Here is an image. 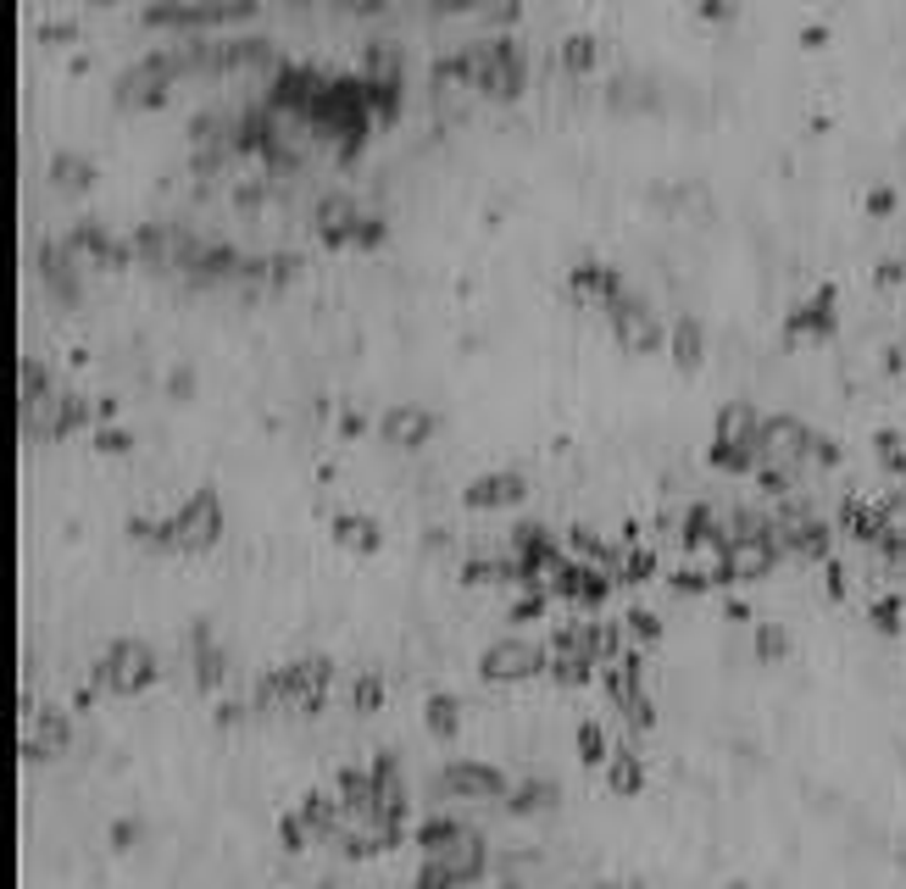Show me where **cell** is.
I'll return each instance as SVG.
<instances>
[{
	"label": "cell",
	"mask_w": 906,
	"mask_h": 889,
	"mask_svg": "<svg viewBox=\"0 0 906 889\" xmlns=\"http://www.w3.org/2000/svg\"><path fill=\"white\" fill-rule=\"evenodd\" d=\"M89 678L101 689H112V695H134V689H146L156 678V650L146 639H112Z\"/></svg>",
	"instance_id": "1"
},
{
	"label": "cell",
	"mask_w": 906,
	"mask_h": 889,
	"mask_svg": "<svg viewBox=\"0 0 906 889\" xmlns=\"http://www.w3.org/2000/svg\"><path fill=\"white\" fill-rule=\"evenodd\" d=\"M217 534H223V500H217V490H189V500L162 518V545L201 550Z\"/></svg>",
	"instance_id": "2"
},
{
	"label": "cell",
	"mask_w": 906,
	"mask_h": 889,
	"mask_svg": "<svg viewBox=\"0 0 906 889\" xmlns=\"http://www.w3.org/2000/svg\"><path fill=\"white\" fill-rule=\"evenodd\" d=\"M178 73H184V56H178V51H151V56H139L134 67H123L117 96H123V106H151V101L167 96V84H173Z\"/></svg>",
	"instance_id": "3"
},
{
	"label": "cell",
	"mask_w": 906,
	"mask_h": 889,
	"mask_svg": "<svg viewBox=\"0 0 906 889\" xmlns=\"http://www.w3.org/2000/svg\"><path fill=\"white\" fill-rule=\"evenodd\" d=\"M606 317H612V334L624 340L629 351H651V345H662L667 340V329H662V317H656V306L640 295V290H624L612 306H606Z\"/></svg>",
	"instance_id": "4"
},
{
	"label": "cell",
	"mask_w": 906,
	"mask_h": 889,
	"mask_svg": "<svg viewBox=\"0 0 906 889\" xmlns=\"http://www.w3.org/2000/svg\"><path fill=\"white\" fill-rule=\"evenodd\" d=\"M534 668H545V645L529 639V634H501L485 645V657H479V673L506 684V678H529Z\"/></svg>",
	"instance_id": "5"
},
{
	"label": "cell",
	"mask_w": 906,
	"mask_h": 889,
	"mask_svg": "<svg viewBox=\"0 0 906 889\" xmlns=\"http://www.w3.org/2000/svg\"><path fill=\"white\" fill-rule=\"evenodd\" d=\"M89 406L78 401V395H67V390H45V395H34V401H23V434H67L78 417H84Z\"/></svg>",
	"instance_id": "6"
},
{
	"label": "cell",
	"mask_w": 906,
	"mask_h": 889,
	"mask_svg": "<svg viewBox=\"0 0 906 889\" xmlns=\"http://www.w3.org/2000/svg\"><path fill=\"white\" fill-rule=\"evenodd\" d=\"M440 789L445 795H462V801H495V795H506L512 784H506V773L501 767H490V762H445L440 767Z\"/></svg>",
	"instance_id": "7"
},
{
	"label": "cell",
	"mask_w": 906,
	"mask_h": 889,
	"mask_svg": "<svg viewBox=\"0 0 906 889\" xmlns=\"http://www.w3.org/2000/svg\"><path fill=\"white\" fill-rule=\"evenodd\" d=\"M367 212L356 206V195L351 190H323L317 195V206H312V223H317V233L328 245H345V240H356V223H362Z\"/></svg>",
	"instance_id": "8"
},
{
	"label": "cell",
	"mask_w": 906,
	"mask_h": 889,
	"mask_svg": "<svg viewBox=\"0 0 906 889\" xmlns=\"http://www.w3.org/2000/svg\"><path fill=\"white\" fill-rule=\"evenodd\" d=\"M435 429H440V417H435V406H423V401H395L385 417H378V434H385L390 445H423Z\"/></svg>",
	"instance_id": "9"
},
{
	"label": "cell",
	"mask_w": 906,
	"mask_h": 889,
	"mask_svg": "<svg viewBox=\"0 0 906 889\" xmlns=\"http://www.w3.org/2000/svg\"><path fill=\"white\" fill-rule=\"evenodd\" d=\"M779 561V539L773 534H734L729 539V579L745 584V579H762Z\"/></svg>",
	"instance_id": "10"
},
{
	"label": "cell",
	"mask_w": 906,
	"mask_h": 889,
	"mask_svg": "<svg viewBox=\"0 0 906 889\" xmlns=\"http://www.w3.org/2000/svg\"><path fill=\"white\" fill-rule=\"evenodd\" d=\"M67 734H73V723H67V712L62 707H28V734H23V757H56L62 745H67Z\"/></svg>",
	"instance_id": "11"
},
{
	"label": "cell",
	"mask_w": 906,
	"mask_h": 889,
	"mask_svg": "<svg viewBox=\"0 0 906 889\" xmlns=\"http://www.w3.org/2000/svg\"><path fill=\"white\" fill-rule=\"evenodd\" d=\"M567 290H574L579 301H601V306H612L617 295H624V272L606 267V262H579L574 272H567Z\"/></svg>",
	"instance_id": "12"
},
{
	"label": "cell",
	"mask_w": 906,
	"mask_h": 889,
	"mask_svg": "<svg viewBox=\"0 0 906 889\" xmlns=\"http://www.w3.org/2000/svg\"><path fill=\"white\" fill-rule=\"evenodd\" d=\"M523 473H512V467H501V473H479L467 484V506H479V511H490V506H512V500H523Z\"/></svg>",
	"instance_id": "13"
},
{
	"label": "cell",
	"mask_w": 906,
	"mask_h": 889,
	"mask_svg": "<svg viewBox=\"0 0 906 889\" xmlns=\"http://www.w3.org/2000/svg\"><path fill=\"white\" fill-rule=\"evenodd\" d=\"M784 329H790V334H834V290L823 284L813 301H801V306L790 312Z\"/></svg>",
	"instance_id": "14"
},
{
	"label": "cell",
	"mask_w": 906,
	"mask_h": 889,
	"mask_svg": "<svg viewBox=\"0 0 906 889\" xmlns=\"http://www.w3.org/2000/svg\"><path fill=\"white\" fill-rule=\"evenodd\" d=\"M606 784H612L617 795H634V789L645 784V762H640L634 745H617V751H612V762H606Z\"/></svg>",
	"instance_id": "15"
},
{
	"label": "cell",
	"mask_w": 906,
	"mask_h": 889,
	"mask_svg": "<svg viewBox=\"0 0 906 889\" xmlns=\"http://www.w3.org/2000/svg\"><path fill=\"white\" fill-rule=\"evenodd\" d=\"M667 345H674V356H679L684 367H695V361H701V351H706V329H701V317H695V312H679V317H674V334H667Z\"/></svg>",
	"instance_id": "16"
},
{
	"label": "cell",
	"mask_w": 906,
	"mask_h": 889,
	"mask_svg": "<svg viewBox=\"0 0 906 889\" xmlns=\"http://www.w3.org/2000/svg\"><path fill=\"white\" fill-rule=\"evenodd\" d=\"M334 534H340L345 545H356V550L378 545V523L367 518V511H340V518H334Z\"/></svg>",
	"instance_id": "17"
},
{
	"label": "cell",
	"mask_w": 906,
	"mask_h": 889,
	"mask_svg": "<svg viewBox=\"0 0 906 889\" xmlns=\"http://www.w3.org/2000/svg\"><path fill=\"white\" fill-rule=\"evenodd\" d=\"M595 51H601V39L579 28V34H567V39H562V51H556V56H562V67H567V73H584V67L595 62Z\"/></svg>",
	"instance_id": "18"
},
{
	"label": "cell",
	"mask_w": 906,
	"mask_h": 889,
	"mask_svg": "<svg viewBox=\"0 0 906 889\" xmlns=\"http://www.w3.org/2000/svg\"><path fill=\"white\" fill-rule=\"evenodd\" d=\"M428 728H435L440 739H451L462 728V700L456 695H428Z\"/></svg>",
	"instance_id": "19"
},
{
	"label": "cell",
	"mask_w": 906,
	"mask_h": 889,
	"mask_svg": "<svg viewBox=\"0 0 906 889\" xmlns=\"http://www.w3.org/2000/svg\"><path fill=\"white\" fill-rule=\"evenodd\" d=\"M551 801H556V784H545V778H517L512 784V807L517 812H540Z\"/></svg>",
	"instance_id": "20"
},
{
	"label": "cell",
	"mask_w": 906,
	"mask_h": 889,
	"mask_svg": "<svg viewBox=\"0 0 906 889\" xmlns=\"http://www.w3.org/2000/svg\"><path fill=\"white\" fill-rule=\"evenodd\" d=\"M89 156L84 151H56V162H51V178L56 183H67V190H73V183H78V190H84V183H89Z\"/></svg>",
	"instance_id": "21"
},
{
	"label": "cell",
	"mask_w": 906,
	"mask_h": 889,
	"mask_svg": "<svg viewBox=\"0 0 906 889\" xmlns=\"http://www.w3.org/2000/svg\"><path fill=\"white\" fill-rule=\"evenodd\" d=\"M551 606V584H517V595H512V618H540Z\"/></svg>",
	"instance_id": "22"
},
{
	"label": "cell",
	"mask_w": 906,
	"mask_h": 889,
	"mask_svg": "<svg viewBox=\"0 0 906 889\" xmlns=\"http://www.w3.org/2000/svg\"><path fill=\"white\" fill-rule=\"evenodd\" d=\"M579 757H584V762H612V745H606V728H601L595 717H584V723H579Z\"/></svg>",
	"instance_id": "23"
},
{
	"label": "cell",
	"mask_w": 906,
	"mask_h": 889,
	"mask_svg": "<svg viewBox=\"0 0 906 889\" xmlns=\"http://www.w3.org/2000/svg\"><path fill=\"white\" fill-rule=\"evenodd\" d=\"M378 700H385V678H378V668H367V673L351 684V707H356V712H378Z\"/></svg>",
	"instance_id": "24"
},
{
	"label": "cell",
	"mask_w": 906,
	"mask_h": 889,
	"mask_svg": "<svg viewBox=\"0 0 906 889\" xmlns=\"http://www.w3.org/2000/svg\"><path fill=\"white\" fill-rule=\"evenodd\" d=\"M362 89H367V112H378V117H395V112H401V84H373V78H362Z\"/></svg>",
	"instance_id": "25"
},
{
	"label": "cell",
	"mask_w": 906,
	"mask_h": 889,
	"mask_svg": "<svg viewBox=\"0 0 906 889\" xmlns=\"http://www.w3.org/2000/svg\"><path fill=\"white\" fill-rule=\"evenodd\" d=\"M784 650H790L784 623H756V657H784Z\"/></svg>",
	"instance_id": "26"
},
{
	"label": "cell",
	"mask_w": 906,
	"mask_h": 889,
	"mask_svg": "<svg viewBox=\"0 0 906 889\" xmlns=\"http://www.w3.org/2000/svg\"><path fill=\"white\" fill-rule=\"evenodd\" d=\"M624 623H629V634H634V639H656V634H662V618L651 612V606H629Z\"/></svg>",
	"instance_id": "27"
},
{
	"label": "cell",
	"mask_w": 906,
	"mask_h": 889,
	"mask_svg": "<svg viewBox=\"0 0 906 889\" xmlns=\"http://www.w3.org/2000/svg\"><path fill=\"white\" fill-rule=\"evenodd\" d=\"M873 623H879V628H895V623H901V595H879V600H873Z\"/></svg>",
	"instance_id": "28"
},
{
	"label": "cell",
	"mask_w": 906,
	"mask_h": 889,
	"mask_svg": "<svg viewBox=\"0 0 906 889\" xmlns=\"http://www.w3.org/2000/svg\"><path fill=\"white\" fill-rule=\"evenodd\" d=\"M879 461L884 467H906V440L901 434H879Z\"/></svg>",
	"instance_id": "29"
},
{
	"label": "cell",
	"mask_w": 906,
	"mask_h": 889,
	"mask_svg": "<svg viewBox=\"0 0 906 889\" xmlns=\"http://www.w3.org/2000/svg\"><path fill=\"white\" fill-rule=\"evenodd\" d=\"M378 240H385V217L367 212V217L356 223V240H351V245H378Z\"/></svg>",
	"instance_id": "30"
},
{
	"label": "cell",
	"mask_w": 906,
	"mask_h": 889,
	"mask_svg": "<svg viewBox=\"0 0 906 889\" xmlns=\"http://www.w3.org/2000/svg\"><path fill=\"white\" fill-rule=\"evenodd\" d=\"M95 445H101V450H128V445H134V434H128V429H117V423H106L101 434H95Z\"/></svg>",
	"instance_id": "31"
},
{
	"label": "cell",
	"mask_w": 906,
	"mask_h": 889,
	"mask_svg": "<svg viewBox=\"0 0 906 889\" xmlns=\"http://www.w3.org/2000/svg\"><path fill=\"white\" fill-rule=\"evenodd\" d=\"M706 584H712V579H706V573H695V568H690V561H684V568H674V589L695 595V589H706Z\"/></svg>",
	"instance_id": "32"
},
{
	"label": "cell",
	"mask_w": 906,
	"mask_h": 889,
	"mask_svg": "<svg viewBox=\"0 0 906 889\" xmlns=\"http://www.w3.org/2000/svg\"><path fill=\"white\" fill-rule=\"evenodd\" d=\"M362 429H367V417H362L356 406H345V411H340V434H362Z\"/></svg>",
	"instance_id": "33"
},
{
	"label": "cell",
	"mask_w": 906,
	"mask_h": 889,
	"mask_svg": "<svg viewBox=\"0 0 906 889\" xmlns=\"http://www.w3.org/2000/svg\"><path fill=\"white\" fill-rule=\"evenodd\" d=\"M139 834V823L134 817H123V823H112V839H117V846H128V839Z\"/></svg>",
	"instance_id": "34"
},
{
	"label": "cell",
	"mask_w": 906,
	"mask_h": 889,
	"mask_svg": "<svg viewBox=\"0 0 906 889\" xmlns=\"http://www.w3.org/2000/svg\"><path fill=\"white\" fill-rule=\"evenodd\" d=\"M890 206H895V195H890V190H884V183H879V190L868 195V212H890Z\"/></svg>",
	"instance_id": "35"
},
{
	"label": "cell",
	"mask_w": 906,
	"mask_h": 889,
	"mask_svg": "<svg viewBox=\"0 0 906 889\" xmlns=\"http://www.w3.org/2000/svg\"><path fill=\"white\" fill-rule=\"evenodd\" d=\"M167 384H173V390H178V395H184V390H189V384H196V372H189V367H173V379H167Z\"/></svg>",
	"instance_id": "36"
},
{
	"label": "cell",
	"mask_w": 906,
	"mask_h": 889,
	"mask_svg": "<svg viewBox=\"0 0 906 889\" xmlns=\"http://www.w3.org/2000/svg\"><path fill=\"white\" fill-rule=\"evenodd\" d=\"M595 889H617V884H595Z\"/></svg>",
	"instance_id": "37"
}]
</instances>
